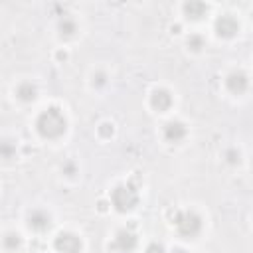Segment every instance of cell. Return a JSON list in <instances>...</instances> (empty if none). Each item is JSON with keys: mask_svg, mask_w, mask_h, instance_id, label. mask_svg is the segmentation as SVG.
I'll return each instance as SVG.
<instances>
[{"mask_svg": "<svg viewBox=\"0 0 253 253\" xmlns=\"http://www.w3.org/2000/svg\"><path fill=\"white\" fill-rule=\"evenodd\" d=\"M38 130L45 138H55L65 132V117L61 115L59 109L49 107L38 117Z\"/></svg>", "mask_w": 253, "mask_h": 253, "instance_id": "6da1fadb", "label": "cell"}, {"mask_svg": "<svg viewBox=\"0 0 253 253\" xmlns=\"http://www.w3.org/2000/svg\"><path fill=\"white\" fill-rule=\"evenodd\" d=\"M16 95L22 99V101H34L36 99V87L32 83H22L16 91Z\"/></svg>", "mask_w": 253, "mask_h": 253, "instance_id": "7c38bea8", "label": "cell"}, {"mask_svg": "<svg viewBox=\"0 0 253 253\" xmlns=\"http://www.w3.org/2000/svg\"><path fill=\"white\" fill-rule=\"evenodd\" d=\"M146 253H164V247L160 243H150L148 249H146Z\"/></svg>", "mask_w": 253, "mask_h": 253, "instance_id": "2e32d148", "label": "cell"}, {"mask_svg": "<svg viewBox=\"0 0 253 253\" xmlns=\"http://www.w3.org/2000/svg\"><path fill=\"white\" fill-rule=\"evenodd\" d=\"M134 245H136V237L130 233V231H119L117 233V239H115V247L117 249H121V251H130V249H134Z\"/></svg>", "mask_w": 253, "mask_h": 253, "instance_id": "ba28073f", "label": "cell"}, {"mask_svg": "<svg viewBox=\"0 0 253 253\" xmlns=\"http://www.w3.org/2000/svg\"><path fill=\"white\" fill-rule=\"evenodd\" d=\"M206 10H208V6L204 4V2H186L184 4V12L188 14V18H192V20H198V18H202L204 14H206Z\"/></svg>", "mask_w": 253, "mask_h": 253, "instance_id": "30bf717a", "label": "cell"}, {"mask_svg": "<svg viewBox=\"0 0 253 253\" xmlns=\"http://www.w3.org/2000/svg\"><path fill=\"white\" fill-rule=\"evenodd\" d=\"M164 136L170 142H178V140H182L186 136V126L182 123H178V121H172V123H168L164 126Z\"/></svg>", "mask_w": 253, "mask_h": 253, "instance_id": "52a82bcc", "label": "cell"}, {"mask_svg": "<svg viewBox=\"0 0 253 253\" xmlns=\"http://www.w3.org/2000/svg\"><path fill=\"white\" fill-rule=\"evenodd\" d=\"M176 225H178V231L186 237H194L198 235V231L202 229V219L198 213L194 211H182L178 217H176Z\"/></svg>", "mask_w": 253, "mask_h": 253, "instance_id": "3957f363", "label": "cell"}, {"mask_svg": "<svg viewBox=\"0 0 253 253\" xmlns=\"http://www.w3.org/2000/svg\"><path fill=\"white\" fill-rule=\"evenodd\" d=\"M172 253H186V251H184V249H174Z\"/></svg>", "mask_w": 253, "mask_h": 253, "instance_id": "ac0fdd59", "label": "cell"}, {"mask_svg": "<svg viewBox=\"0 0 253 253\" xmlns=\"http://www.w3.org/2000/svg\"><path fill=\"white\" fill-rule=\"evenodd\" d=\"M150 103H152V107H154L156 111H166V109L172 105V97H170V93H168V91L158 89V91H154V93H152Z\"/></svg>", "mask_w": 253, "mask_h": 253, "instance_id": "9c48e42d", "label": "cell"}, {"mask_svg": "<svg viewBox=\"0 0 253 253\" xmlns=\"http://www.w3.org/2000/svg\"><path fill=\"white\" fill-rule=\"evenodd\" d=\"M101 132L107 136V134H111V132H113V126H111V125H103V126H101Z\"/></svg>", "mask_w": 253, "mask_h": 253, "instance_id": "e0dca14e", "label": "cell"}, {"mask_svg": "<svg viewBox=\"0 0 253 253\" xmlns=\"http://www.w3.org/2000/svg\"><path fill=\"white\" fill-rule=\"evenodd\" d=\"M4 245H6L8 249H16V247L20 245V237H18L16 233H8V235L4 237Z\"/></svg>", "mask_w": 253, "mask_h": 253, "instance_id": "5bb4252c", "label": "cell"}, {"mask_svg": "<svg viewBox=\"0 0 253 253\" xmlns=\"http://www.w3.org/2000/svg\"><path fill=\"white\" fill-rule=\"evenodd\" d=\"M227 89L231 91V93H243L245 89H247V77H245V73L243 71H233V73H229V77H227Z\"/></svg>", "mask_w": 253, "mask_h": 253, "instance_id": "8992f818", "label": "cell"}, {"mask_svg": "<svg viewBox=\"0 0 253 253\" xmlns=\"http://www.w3.org/2000/svg\"><path fill=\"white\" fill-rule=\"evenodd\" d=\"M188 45H190L194 51H198V49L204 45V42H202L200 36H190V38H188Z\"/></svg>", "mask_w": 253, "mask_h": 253, "instance_id": "9a60e30c", "label": "cell"}, {"mask_svg": "<svg viewBox=\"0 0 253 253\" xmlns=\"http://www.w3.org/2000/svg\"><path fill=\"white\" fill-rule=\"evenodd\" d=\"M59 30H61V34H65V36H71V34L75 32V24H73V20H69V18H63V20H61V24H59Z\"/></svg>", "mask_w": 253, "mask_h": 253, "instance_id": "4fadbf2b", "label": "cell"}, {"mask_svg": "<svg viewBox=\"0 0 253 253\" xmlns=\"http://www.w3.org/2000/svg\"><path fill=\"white\" fill-rule=\"evenodd\" d=\"M55 249L59 253H79L81 251V241L73 233H59L55 237Z\"/></svg>", "mask_w": 253, "mask_h": 253, "instance_id": "277c9868", "label": "cell"}, {"mask_svg": "<svg viewBox=\"0 0 253 253\" xmlns=\"http://www.w3.org/2000/svg\"><path fill=\"white\" fill-rule=\"evenodd\" d=\"M30 227L34 229H47L49 227V215L45 211H32L30 213Z\"/></svg>", "mask_w": 253, "mask_h": 253, "instance_id": "8fae6325", "label": "cell"}, {"mask_svg": "<svg viewBox=\"0 0 253 253\" xmlns=\"http://www.w3.org/2000/svg\"><path fill=\"white\" fill-rule=\"evenodd\" d=\"M239 30V26H237V20L233 18V16H221V18H217V22H215V32L221 36V38H231V36H235V32Z\"/></svg>", "mask_w": 253, "mask_h": 253, "instance_id": "5b68a950", "label": "cell"}, {"mask_svg": "<svg viewBox=\"0 0 253 253\" xmlns=\"http://www.w3.org/2000/svg\"><path fill=\"white\" fill-rule=\"evenodd\" d=\"M136 202H138V196L130 186H117L113 190V204L119 211L132 210L136 206Z\"/></svg>", "mask_w": 253, "mask_h": 253, "instance_id": "7a4b0ae2", "label": "cell"}]
</instances>
